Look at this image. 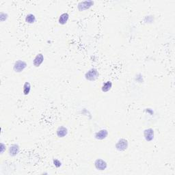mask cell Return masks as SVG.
Wrapping results in <instances>:
<instances>
[{
    "instance_id": "obj_1",
    "label": "cell",
    "mask_w": 175,
    "mask_h": 175,
    "mask_svg": "<svg viewBox=\"0 0 175 175\" xmlns=\"http://www.w3.org/2000/svg\"><path fill=\"white\" fill-rule=\"evenodd\" d=\"M99 77L98 70L95 68H92L88 70L85 73V79L89 82H95Z\"/></svg>"
},
{
    "instance_id": "obj_2",
    "label": "cell",
    "mask_w": 175,
    "mask_h": 175,
    "mask_svg": "<svg viewBox=\"0 0 175 175\" xmlns=\"http://www.w3.org/2000/svg\"><path fill=\"white\" fill-rule=\"evenodd\" d=\"M128 147H129V142L125 138H121L118 140V142L115 144V148L116 149L119 151V152H123L126 151Z\"/></svg>"
},
{
    "instance_id": "obj_3",
    "label": "cell",
    "mask_w": 175,
    "mask_h": 175,
    "mask_svg": "<svg viewBox=\"0 0 175 175\" xmlns=\"http://www.w3.org/2000/svg\"><path fill=\"white\" fill-rule=\"evenodd\" d=\"M27 66L28 64L25 61L21 60H18L13 65V70L15 73H20L23 72Z\"/></svg>"
},
{
    "instance_id": "obj_4",
    "label": "cell",
    "mask_w": 175,
    "mask_h": 175,
    "mask_svg": "<svg viewBox=\"0 0 175 175\" xmlns=\"http://www.w3.org/2000/svg\"><path fill=\"white\" fill-rule=\"evenodd\" d=\"M95 4V2L92 0H86V1L80 2L77 5V9L79 11L82 12L90 9L93 5Z\"/></svg>"
},
{
    "instance_id": "obj_5",
    "label": "cell",
    "mask_w": 175,
    "mask_h": 175,
    "mask_svg": "<svg viewBox=\"0 0 175 175\" xmlns=\"http://www.w3.org/2000/svg\"><path fill=\"white\" fill-rule=\"evenodd\" d=\"M94 165H95V168L99 171H103L108 168V164L105 160L102 159H96Z\"/></svg>"
},
{
    "instance_id": "obj_6",
    "label": "cell",
    "mask_w": 175,
    "mask_h": 175,
    "mask_svg": "<svg viewBox=\"0 0 175 175\" xmlns=\"http://www.w3.org/2000/svg\"><path fill=\"white\" fill-rule=\"evenodd\" d=\"M144 137L145 140L147 142H152L155 138V131L152 129V128H148L144 131Z\"/></svg>"
},
{
    "instance_id": "obj_7",
    "label": "cell",
    "mask_w": 175,
    "mask_h": 175,
    "mask_svg": "<svg viewBox=\"0 0 175 175\" xmlns=\"http://www.w3.org/2000/svg\"><path fill=\"white\" fill-rule=\"evenodd\" d=\"M108 136V131L105 129H101L96 132L95 134V138L98 140H103L106 139Z\"/></svg>"
},
{
    "instance_id": "obj_8",
    "label": "cell",
    "mask_w": 175,
    "mask_h": 175,
    "mask_svg": "<svg viewBox=\"0 0 175 175\" xmlns=\"http://www.w3.org/2000/svg\"><path fill=\"white\" fill-rule=\"evenodd\" d=\"M20 147L17 144H12L8 148V155L11 157L17 156L19 153Z\"/></svg>"
},
{
    "instance_id": "obj_9",
    "label": "cell",
    "mask_w": 175,
    "mask_h": 175,
    "mask_svg": "<svg viewBox=\"0 0 175 175\" xmlns=\"http://www.w3.org/2000/svg\"><path fill=\"white\" fill-rule=\"evenodd\" d=\"M44 56L43 53H38L36 55L33 60V65L35 67H39L44 62Z\"/></svg>"
},
{
    "instance_id": "obj_10",
    "label": "cell",
    "mask_w": 175,
    "mask_h": 175,
    "mask_svg": "<svg viewBox=\"0 0 175 175\" xmlns=\"http://www.w3.org/2000/svg\"><path fill=\"white\" fill-rule=\"evenodd\" d=\"M68 129L66 127L64 126H60L57 128L56 130V134L57 136L60 138H63L66 137L68 134Z\"/></svg>"
},
{
    "instance_id": "obj_11",
    "label": "cell",
    "mask_w": 175,
    "mask_h": 175,
    "mask_svg": "<svg viewBox=\"0 0 175 175\" xmlns=\"http://www.w3.org/2000/svg\"><path fill=\"white\" fill-rule=\"evenodd\" d=\"M69 19V15L67 12H64L60 16L58 19V23L60 25H65Z\"/></svg>"
},
{
    "instance_id": "obj_12",
    "label": "cell",
    "mask_w": 175,
    "mask_h": 175,
    "mask_svg": "<svg viewBox=\"0 0 175 175\" xmlns=\"http://www.w3.org/2000/svg\"><path fill=\"white\" fill-rule=\"evenodd\" d=\"M112 82L110 81H107L103 83L101 87V90L103 92H108L112 89Z\"/></svg>"
},
{
    "instance_id": "obj_13",
    "label": "cell",
    "mask_w": 175,
    "mask_h": 175,
    "mask_svg": "<svg viewBox=\"0 0 175 175\" xmlns=\"http://www.w3.org/2000/svg\"><path fill=\"white\" fill-rule=\"evenodd\" d=\"M25 20V22L28 23V24H33V23H34L36 22V18L34 15L32 14V13H30V14L26 15Z\"/></svg>"
},
{
    "instance_id": "obj_14",
    "label": "cell",
    "mask_w": 175,
    "mask_h": 175,
    "mask_svg": "<svg viewBox=\"0 0 175 175\" xmlns=\"http://www.w3.org/2000/svg\"><path fill=\"white\" fill-rule=\"evenodd\" d=\"M31 84L30 82H25L24 84H23V93L24 95H28L30 93V91H31Z\"/></svg>"
},
{
    "instance_id": "obj_15",
    "label": "cell",
    "mask_w": 175,
    "mask_h": 175,
    "mask_svg": "<svg viewBox=\"0 0 175 175\" xmlns=\"http://www.w3.org/2000/svg\"><path fill=\"white\" fill-rule=\"evenodd\" d=\"M8 19V15L6 12H1V13H0V21H1L2 22H4L6 21Z\"/></svg>"
},
{
    "instance_id": "obj_16",
    "label": "cell",
    "mask_w": 175,
    "mask_h": 175,
    "mask_svg": "<svg viewBox=\"0 0 175 175\" xmlns=\"http://www.w3.org/2000/svg\"><path fill=\"white\" fill-rule=\"evenodd\" d=\"M53 165L57 168L62 166V162L59 160V159H53Z\"/></svg>"
},
{
    "instance_id": "obj_17",
    "label": "cell",
    "mask_w": 175,
    "mask_h": 175,
    "mask_svg": "<svg viewBox=\"0 0 175 175\" xmlns=\"http://www.w3.org/2000/svg\"><path fill=\"white\" fill-rule=\"evenodd\" d=\"M0 149H1V155L4 154V153L6 151V144H4L3 142L1 143V147H0Z\"/></svg>"
},
{
    "instance_id": "obj_18",
    "label": "cell",
    "mask_w": 175,
    "mask_h": 175,
    "mask_svg": "<svg viewBox=\"0 0 175 175\" xmlns=\"http://www.w3.org/2000/svg\"><path fill=\"white\" fill-rule=\"evenodd\" d=\"M146 112H147V113L148 112V113L151 114V115H152V114L154 113V112H153V111L152 110V109H149V108H148V109H146Z\"/></svg>"
}]
</instances>
